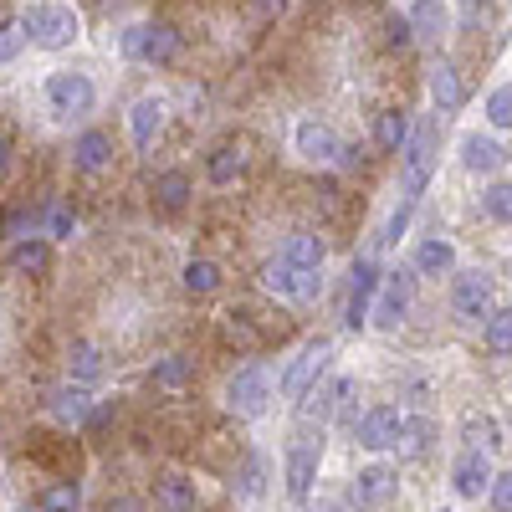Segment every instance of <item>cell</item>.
<instances>
[{
    "label": "cell",
    "instance_id": "22",
    "mask_svg": "<svg viewBox=\"0 0 512 512\" xmlns=\"http://www.w3.org/2000/svg\"><path fill=\"white\" fill-rule=\"evenodd\" d=\"M128 128H134V144L149 149L159 139V128H164V103L159 98H139L134 113H128Z\"/></svg>",
    "mask_w": 512,
    "mask_h": 512
},
{
    "label": "cell",
    "instance_id": "12",
    "mask_svg": "<svg viewBox=\"0 0 512 512\" xmlns=\"http://www.w3.org/2000/svg\"><path fill=\"white\" fill-rule=\"evenodd\" d=\"M456 313L461 318H492V277H482V272L456 277Z\"/></svg>",
    "mask_w": 512,
    "mask_h": 512
},
{
    "label": "cell",
    "instance_id": "20",
    "mask_svg": "<svg viewBox=\"0 0 512 512\" xmlns=\"http://www.w3.org/2000/svg\"><path fill=\"white\" fill-rule=\"evenodd\" d=\"M349 395H354V379H333L328 390H308L303 395V420H328Z\"/></svg>",
    "mask_w": 512,
    "mask_h": 512
},
{
    "label": "cell",
    "instance_id": "11",
    "mask_svg": "<svg viewBox=\"0 0 512 512\" xmlns=\"http://www.w3.org/2000/svg\"><path fill=\"white\" fill-rule=\"evenodd\" d=\"M297 154L313 159V164H333V159H344V144H338V134L323 123H297Z\"/></svg>",
    "mask_w": 512,
    "mask_h": 512
},
{
    "label": "cell",
    "instance_id": "33",
    "mask_svg": "<svg viewBox=\"0 0 512 512\" xmlns=\"http://www.w3.org/2000/svg\"><path fill=\"white\" fill-rule=\"evenodd\" d=\"M185 287H190L195 297H210V292L221 287V267H216V262H190V267H185Z\"/></svg>",
    "mask_w": 512,
    "mask_h": 512
},
{
    "label": "cell",
    "instance_id": "29",
    "mask_svg": "<svg viewBox=\"0 0 512 512\" xmlns=\"http://www.w3.org/2000/svg\"><path fill=\"white\" fill-rule=\"evenodd\" d=\"M431 436H436V425L415 415V420H405V425H400V441H395V451H400V456H425Z\"/></svg>",
    "mask_w": 512,
    "mask_h": 512
},
{
    "label": "cell",
    "instance_id": "24",
    "mask_svg": "<svg viewBox=\"0 0 512 512\" xmlns=\"http://www.w3.org/2000/svg\"><path fill=\"white\" fill-rule=\"evenodd\" d=\"M47 267H52V246H47V241L26 236V241H16V246H11V272L36 277V272H47Z\"/></svg>",
    "mask_w": 512,
    "mask_h": 512
},
{
    "label": "cell",
    "instance_id": "34",
    "mask_svg": "<svg viewBox=\"0 0 512 512\" xmlns=\"http://www.w3.org/2000/svg\"><path fill=\"white\" fill-rule=\"evenodd\" d=\"M487 349L492 354H512V308H497L487 318Z\"/></svg>",
    "mask_w": 512,
    "mask_h": 512
},
{
    "label": "cell",
    "instance_id": "7",
    "mask_svg": "<svg viewBox=\"0 0 512 512\" xmlns=\"http://www.w3.org/2000/svg\"><path fill=\"white\" fill-rule=\"evenodd\" d=\"M400 425H405V415H400L395 405H374V410L359 420V446H369V451H390V446L400 441Z\"/></svg>",
    "mask_w": 512,
    "mask_h": 512
},
{
    "label": "cell",
    "instance_id": "41",
    "mask_svg": "<svg viewBox=\"0 0 512 512\" xmlns=\"http://www.w3.org/2000/svg\"><path fill=\"white\" fill-rule=\"evenodd\" d=\"M492 507H497V512H512V472H502V477L492 482Z\"/></svg>",
    "mask_w": 512,
    "mask_h": 512
},
{
    "label": "cell",
    "instance_id": "9",
    "mask_svg": "<svg viewBox=\"0 0 512 512\" xmlns=\"http://www.w3.org/2000/svg\"><path fill=\"white\" fill-rule=\"evenodd\" d=\"M328 338H318V344H308L303 354H297V364L287 369V379H282V395H308V384L328 369Z\"/></svg>",
    "mask_w": 512,
    "mask_h": 512
},
{
    "label": "cell",
    "instance_id": "17",
    "mask_svg": "<svg viewBox=\"0 0 512 512\" xmlns=\"http://www.w3.org/2000/svg\"><path fill=\"white\" fill-rule=\"evenodd\" d=\"M241 169H246V144H241V139L216 144V149H210V159H205V175L216 180V185H231Z\"/></svg>",
    "mask_w": 512,
    "mask_h": 512
},
{
    "label": "cell",
    "instance_id": "28",
    "mask_svg": "<svg viewBox=\"0 0 512 512\" xmlns=\"http://www.w3.org/2000/svg\"><path fill=\"white\" fill-rule=\"evenodd\" d=\"M52 415H57L62 425H82V420L93 415L88 390H72V384H67V390H57V395H52Z\"/></svg>",
    "mask_w": 512,
    "mask_h": 512
},
{
    "label": "cell",
    "instance_id": "35",
    "mask_svg": "<svg viewBox=\"0 0 512 512\" xmlns=\"http://www.w3.org/2000/svg\"><path fill=\"white\" fill-rule=\"evenodd\" d=\"M67 364H72V374H77V379H98V374H103V354H98L93 344H72Z\"/></svg>",
    "mask_w": 512,
    "mask_h": 512
},
{
    "label": "cell",
    "instance_id": "19",
    "mask_svg": "<svg viewBox=\"0 0 512 512\" xmlns=\"http://www.w3.org/2000/svg\"><path fill=\"white\" fill-rule=\"evenodd\" d=\"M154 200L164 216H180V210L190 205V175L185 169H164V175L154 180Z\"/></svg>",
    "mask_w": 512,
    "mask_h": 512
},
{
    "label": "cell",
    "instance_id": "44",
    "mask_svg": "<svg viewBox=\"0 0 512 512\" xmlns=\"http://www.w3.org/2000/svg\"><path fill=\"white\" fill-rule=\"evenodd\" d=\"M277 6H282V0H267V11H277Z\"/></svg>",
    "mask_w": 512,
    "mask_h": 512
},
{
    "label": "cell",
    "instance_id": "2",
    "mask_svg": "<svg viewBox=\"0 0 512 512\" xmlns=\"http://www.w3.org/2000/svg\"><path fill=\"white\" fill-rule=\"evenodd\" d=\"M26 36L36 41V47H47V52H62V47H72L77 41V16H72V6H36V11H26Z\"/></svg>",
    "mask_w": 512,
    "mask_h": 512
},
{
    "label": "cell",
    "instance_id": "45",
    "mask_svg": "<svg viewBox=\"0 0 512 512\" xmlns=\"http://www.w3.org/2000/svg\"><path fill=\"white\" fill-rule=\"evenodd\" d=\"M323 512H344V507H323Z\"/></svg>",
    "mask_w": 512,
    "mask_h": 512
},
{
    "label": "cell",
    "instance_id": "37",
    "mask_svg": "<svg viewBox=\"0 0 512 512\" xmlns=\"http://www.w3.org/2000/svg\"><path fill=\"white\" fill-rule=\"evenodd\" d=\"M21 47H26V26H21V21H0V67L16 62Z\"/></svg>",
    "mask_w": 512,
    "mask_h": 512
},
{
    "label": "cell",
    "instance_id": "14",
    "mask_svg": "<svg viewBox=\"0 0 512 512\" xmlns=\"http://www.w3.org/2000/svg\"><path fill=\"white\" fill-rule=\"evenodd\" d=\"M374 287H379V267H374V256H359L354 262V282H349V323L359 328L369 303H374Z\"/></svg>",
    "mask_w": 512,
    "mask_h": 512
},
{
    "label": "cell",
    "instance_id": "32",
    "mask_svg": "<svg viewBox=\"0 0 512 512\" xmlns=\"http://www.w3.org/2000/svg\"><path fill=\"white\" fill-rule=\"evenodd\" d=\"M461 436H466V446H472V451H487V446H497V420L492 415H466L461 420Z\"/></svg>",
    "mask_w": 512,
    "mask_h": 512
},
{
    "label": "cell",
    "instance_id": "23",
    "mask_svg": "<svg viewBox=\"0 0 512 512\" xmlns=\"http://www.w3.org/2000/svg\"><path fill=\"white\" fill-rule=\"evenodd\" d=\"M431 98H436L441 113H456V108L466 103V82H461V72H456L451 62H441V67L431 72Z\"/></svg>",
    "mask_w": 512,
    "mask_h": 512
},
{
    "label": "cell",
    "instance_id": "39",
    "mask_svg": "<svg viewBox=\"0 0 512 512\" xmlns=\"http://www.w3.org/2000/svg\"><path fill=\"white\" fill-rule=\"evenodd\" d=\"M487 118H492L497 128H512V82H507V88H497V93L487 98Z\"/></svg>",
    "mask_w": 512,
    "mask_h": 512
},
{
    "label": "cell",
    "instance_id": "42",
    "mask_svg": "<svg viewBox=\"0 0 512 512\" xmlns=\"http://www.w3.org/2000/svg\"><path fill=\"white\" fill-rule=\"evenodd\" d=\"M103 512H144V502H134V497H113Z\"/></svg>",
    "mask_w": 512,
    "mask_h": 512
},
{
    "label": "cell",
    "instance_id": "13",
    "mask_svg": "<svg viewBox=\"0 0 512 512\" xmlns=\"http://www.w3.org/2000/svg\"><path fill=\"white\" fill-rule=\"evenodd\" d=\"M72 164L82 169V175H103V169L113 164V139L103 134V128H88V134L72 144Z\"/></svg>",
    "mask_w": 512,
    "mask_h": 512
},
{
    "label": "cell",
    "instance_id": "3",
    "mask_svg": "<svg viewBox=\"0 0 512 512\" xmlns=\"http://www.w3.org/2000/svg\"><path fill=\"white\" fill-rule=\"evenodd\" d=\"M47 103H52L57 113H67V118H82V113H93L98 88H93L82 72H52V77H47Z\"/></svg>",
    "mask_w": 512,
    "mask_h": 512
},
{
    "label": "cell",
    "instance_id": "26",
    "mask_svg": "<svg viewBox=\"0 0 512 512\" xmlns=\"http://www.w3.org/2000/svg\"><path fill=\"white\" fill-rule=\"evenodd\" d=\"M451 267H456V251H451V241H441V236L420 241V251H415V272H425V277H441V272H451Z\"/></svg>",
    "mask_w": 512,
    "mask_h": 512
},
{
    "label": "cell",
    "instance_id": "31",
    "mask_svg": "<svg viewBox=\"0 0 512 512\" xmlns=\"http://www.w3.org/2000/svg\"><path fill=\"white\" fill-rule=\"evenodd\" d=\"M82 507V487L77 482H52L41 492V512H77Z\"/></svg>",
    "mask_w": 512,
    "mask_h": 512
},
{
    "label": "cell",
    "instance_id": "25",
    "mask_svg": "<svg viewBox=\"0 0 512 512\" xmlns=\"http://www.w3.org/2000/svg\"><path fill=\"white\" fill-rule=\"evenodd\" d=\"M154 502H159L164 512H195V482H185V477H159V482H154Z\"/></svg>",
    "mask_w": 512,
    "mask_h": 512
},
{
    "label": "cell",
    "instance_id": "16",
    "mask_svg": "<svg viewBox=\"0 0 512 512\" xmlns=\"http://www.w3.org/2000/svg\"><path fill=\"white\" fill-rule=\"evenodd\" d=\"M390 492H395V472H390V466H364V472L354 477L349 502H354V507H374V502H384Z\"/></svg>",
    "mask_w": 512,
    "mask_h": 512
},
{
    "label": "cell",
    "instance_id": "21",
    "mask_svg": "<svg viewBox=\"0 0 512 512\" xmlns=\"http://www.w3.org/2000/svg\"><path fill=\"white\" fill-rule=\"evenodd\" d=\"M446 26H451V16H446L441 0H415V11H410V31H415V41H441Z\"/></svg>",
    "mask_w": 512,
    "mask_h": 512
},
{
    "label": "cell",
    "instance_id": "38",
    "mask_svg": "<svg viewBox=\"0 0 512 512\" xmlns=\"http://www.w3.org/2000/svg\"><path fill=\"white\" fill-rule=\"evenodd\" d=\"M195 369H190V359H164L159 369H154V384H159V390H180V384L190 379Z\"/></svg>",
    "mask_w": 512,
    "mask_h": 512
},
{
    "label": "cell",
    "instance_id": "36",
    "mask_svg": "<svg viewBox=\"0 0 512 512\" xmlns=\"http://www.w3.org/2000/svg\"><path fill=\"white\" fill-rule=\"evenodd\" d=\"M482 205H487V216H492V221H502V226H507V221H512V185H502V180H497V185H487Z\"/></svg>",
    "mask_w": 512,
    "mask_h": 512
},
{
    "label": "cell",
    "instance_id": "27",
    "mask_svg": "<svg viewBox=\"0 0 512 512\" xmlns=\"http://www.w3.org/2000/svg\"><path fill=\"white\" fill-rule=\"evenodd\" d=\"M461 164L477 169V175H492V169L502 164V149H497L492 139H482V134H466V139H461Z\"/></svg>",
    "mask_w": 512,
    "mask_h": 512
},
{
    "label": "cell",
    "instance_id": "6",
    "mask_svg": "<svg viewBox=\"0 0 512 512\" xmlns=\"http://www.w3.org/2000/svg\"><path fill=\"white\" fill-rule=\"evenodd\" d=\"M226 400H231V410H236V415H262V410H267V400H272V384H267V374H262V369H241V374L231 379Z\"/></svg>",
    "mask_w": 512,
    "mask_h": 512
},
{
    "label": "cell",
    "instance_id": "1",
    "mask_svg": "<svg viewBox=\"0 0 512 512\" xmlns=\"http://www.w3.org/2000/svg\"><path fill=\"white\" fill-rule=\"evenodd\" d=\"M123 52L139 57V62H149V67H169V62L180 57V31L169 26V21L134 26V31H123Z\"/></svg>",
    "mask_w": 512,
    "mask_h": 512
},
{
    "label": "cell",
    "instance_id": "5",
    "mask_svg": "<svg viewBox=\"0 0 512 512\" xmlns=\"http://www.w3.org/2000/svg\"><path fill=\"white\" fill-rule=\"evenodd\" d=\"M262 282H267L272 292H282V297H297V303H313V297L323 292V277H318V272H308V267H297V262H287V256L267 262Z\"/></svg>",
    "mask_w": 512,
    "mask_h": 512
},
{
    "label": "cell",
    "instance_id": "4",
    "mask_svg": "<svg viewBox=\"0 0 512 512\" xmlns=\"http://www.w3.org/2000/svg\"><path fill=\"white\" fill-rule=\"evenodd\" d=\"M431 164H436V123H420L410 144H405V200H415L431 180Z\"/></svg>",
    "mask_w": 512,
    "mask_h": 512
},
{
    "label": "cell",
    "instance_id": "10",
    "mask_svg": "<svg viewBox=\"0 0 512 512\" xmlns=\"http://www.w3.org/2000/svg\"><path fill=\"white\" fill-rule=\"evenodd\" d=\"M318 451H323V441H303V446L287 456V497L308 502V492H313V472H318Z\"/></svg>",
    "mask_w": 512,
    "mask_h": 512
},
{
    "label": "cell",
    "instance_id": "18",
    "mask_svg": "<svg viewBox=\"0 0 512 512\" xmlns=\"http://www.w3.org/2000/svg\"><path fill=\"white\" fill-rule=\"evenodd\" d=\"M410 134H415V128H410V118L400 113V108H384L379 118H374V144L384 149V154H405V144H410Z\"/></svg>",
    "mask_w": 512,
    "mask_h": 512
},
{
    "label": "cell",
    "instance_id": "8",
    "mask_svg": "<svg viewBox=\"0 0 512 512\" xmlns=\"http://www.w3.org/2000/svg\"><path fill=\"white\" fill-rule=\"evenodd\" d=\"M410 292H415L410 272H390V277H384V287H379V308H374V323L400 328V323H405V313H410Z\"/></svg>",
    "mask_w": 512,
    "mask_h": 512
},
{
    "label": "cell",
    "instance_id": "30",
    "mask_svg": "<svg viewBox=\"0 0 512 512\" xmlns=\"http://www.w3.org/2000/svg\"><path fill=\"white\" fill-rule=\"evenodd\" d=\"M282 256H287V262H297V267H308V272H318V267H323V241L308 236V231H297Z\"/></svg>",
    "mask_w": 512,
    "mask_h": 512
},
{
    "label": "cell",
    "instance_id": "15",
    "mask_svg": "<svg viewBox=\"0 0 512 512\" xmlns=\"http://www.w3.org/2000/svg\"><path fill=\"white\" fill-rule=\"evenodd\" d=\"M451 482H456V492H461V497H482V492L497 482V477H492V466H487V451H466V456L456 461Z\"/></svg>",
    "mask_w": 512,
    "mask_h": 512
},
{
    "label": "cell",
    "instance_id": "43",
    "mask_svg": "<svg viewBox=\"0 0 512 512\" xmlns=\"http://www.w3.org/2000/svg\"><path fill=\"white\" fill-rule=\"evenodd\" d=\"M6 169H11V139L0 134V175H6Z\"/></svg>",
    "mask_w": 512,
    "mask_h": 512
},
{
    "label": "cell",
    "instance_id": "40",
    "mask_svg": "<svg viewBox=\"0 0 512 512\" xmlns=\"http://www.w3.org/2000/svg\"><path fill=\"white\" fill-rule=\"evenodd\" d=\"M47 231H52V236H72V210H67V205H52V210H47Z\"/></svg>",
    "mask_w": 512,
    "mask_h": 512
}]
</instances>
